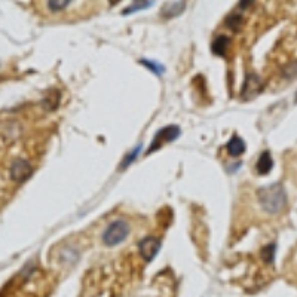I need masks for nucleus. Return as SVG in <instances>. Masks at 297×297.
<instances>
[{"label": "nucleus", "instance_id": "f257e3e1", "mask_svg": "<svg viewBox=\"0 0 297 297\" xmlns=\"http://www.w3.org/2000/svg\"><path fill=\"white\" fill-rule=\"evenodd\" d=\"M257 201L264 211L276 214L284 210L287 204V193L279 183H272L257 190Z\"/></svg>", "mask_w": 297, "mask_h": 297}, {"label": "nucleus", "instance_id": "f03ea898", "mask_svg": "<svg viewBox=\"0 0 297 297\" xmlns=\"http://www.w3.org/2000/svg\"><path fill=\"white\" fill-rule=\"evenodd\" d=\"M128 232H129V226H128L127 221L116 220V221L110 223L109 227L104 230V233H103V242L106 245H109V247L118 245V244H121L127 238Z\"/></svg>", "mask_w": 297, "mask_h": 297}, {"label": "nucleus", "instance_id": "7ed1b4c3", "mask_svg": "<svg viewBox=\"0 0 297 297\" xmlns=\"http://www.w3.org/2000/svg\"><path fill=\"white\" fill-rule=\"evenodd\" d=\"M178 135H180V128L177 127V125H168V127L162 128V129L155 135V140H153V143L150 144V147H149V150L146 152V155L153 153L155 150L161 149L162 146H165V144H168L171 141H174Z\"/></svg>", "mask_w": 297, "mask_h": 297}, {"label": "nucleus", "instance_id": "20e7f679", "mask_svg": "<svg viewBox=\"0 0 297 297\" xmlns=\"http://www.w3.org/2000/svg\"><path fill=\"white\" fill-rule=\"evenodd\" d=\"M32 165L29 164V161L26 159H15L9 168V175L14 181L17 183H24L26 180L30 178L32 175Z\"/></svg>", "mask_w": 297, "mask_h": 297}, {"label": "nucleus", "instance_id": "39448f33", "mask_svg": "<svg viewBox=\"0 0 297 297\" xmlns=\"http://www.w3.org/2000/svg\"><path fill=\"white\" fill-rule=\"evenodd\" d=\"M159 250H161V239H158L155 236H147V238L141 239L138 244L140 255L147 261L153 260L155 255L159 253Z\"/></svg>", "mask_w": 297, "mask_h": 297}, {"label": "nucleus", "instance_id": "423d86ee", "mask_svg": "<svg viewBox=\"0 0 297 297\" xmlns=\"http://www.w3.org/2000/svg\"><path fill=\"white\" fill-rule=\"evenodd\" d=\"M261 88H263L261 79L257 75H248L245 78V82H244V86H242V92H241L242 100L244 101L254 100L255 97L261 92Z\"/></svg>", "mask_w": 297, "mask_h": 297}, {"label": "nucleus", "instance_id": "0eeeda50", "mask_svg": "<svg viewBox=\"0 0 297 297\" xmlns=\"http://www.w3.org/2000/svg\"><path fill=\"white\" fill-rule=\"evenodd\" d=\"M272 168H273V161H272L270 152H267V150L261 152V155L258 156L257 164H255V171H257V174L266 175V174H269V172L272 171Z\"/></svg>", "mask_w": 297, "mask_h": 297}, {"label": "nucleus", "instance_id": "6e6552de", "mask_svg": "<svg viewBox=\"0 0 297 297\" xmlns=\"http://www.w3.org/2000/svg\"><path fill=\"white\" fill-rule=\"evenodd\" d=\"M245 141L241 138V137H238V135H233L230 140H229V143L226 144V150H227V153L230 155V156H233V158H238V156H241L244 152H245Z\"/></svg>", "mask_w": 297, "mask_h": 297}, {"label": "nucleus", "instance_id": "1a4fd4ad", "mask_svg": "<svg viewBox=\"0 0 297 297\" xmlns=\"http://www.w3.org/2000/svg\"><path fill=\"white\" fill-rule=\"evenodd\" d=\"M186 3L184 2H174V3H165V6L162 8L161 14L164 18H175L178 15H181L184 12Z\"/></svg>", "mask_w": 297, "mask_h": 297}, {"label": "nucleus", "instance_id": "9d476101", "mask_svg": "<svg viewBox=\"0 0 297 297\" xmlns=\"http://www.w3.org/2000/svg\"><path fill=\"white\" fill-rule=\"evenodd\" d=\"M229 46H230V39H229L227 36H218V38L212 42L211 49L215 55H224V54L227 52Z\"/></svg>", "mask_w": 297, "mask_h": 297}, {"label": "nucleus", "instance_id": "9b49d317", "mask_svg": "<svg viewBox=\"0 0 297 297\" xmlns=\"http://www.w3.org/2000/svg\"><path fill=\"white\" fill-rule=\"evenodd\" d=\"M275 253H276V244L272 242V244H267L261 248L260 255H261V258L266 264H272L273 260H275Z\"/></svg>", "mask_w": 297, "mask_h": 297}, {"label": "nucleus", "instance_id": "f8f14e48", "mask_svg": "<svg viewBox=\"0 0 297 297\" xmlns=\"http://www.w3.org/2000/svg\"><path fill=\"white\" fill-rule=\"evenodd\" d=\"M242 24H244V20H242V17L241 15H230V17H227V20H226V26L229 27V29H232V30H235V32H239L241 30V27H242Z\"/></svg>", "mask_w": 297, "mask_h": 297}, {"label": "nucleus", "instance_id": "ddd939ff", "mask_svg": "<svg viewBox=\"0 0 297 297\" xmlns=\"http://www.w3.org/2000/svg\"><path fill=\"white\" fill-rule=\"evenodd\" d=\"M152 5H153V2H137V3H132V6L127 8L122 14L125 15V14H131V12H135V11H140V9H146Z\"/></svg>", "mask_w": 297, "mask_h": 297}, {"label": "nucleus", "instance_id": "4468645a", "mask_svg": "<svg viewBox=\"0 0 297 297\" xmlns=\"http://www.w3.org/2000/svg\"><path fill=\"white\" fill-rule=\"evenodd\" d=\"M141 64H144L147 69H150L152 72H155L156 75H162L164 72H165V69L162 67V66H159V64H156V63H153V61H147V60H141L140 61Z\"/></svg>", "mask_w": 297, "mask_h": 297}, {"label": "nucleus", "instance_id": "2eb2a0df", "mask_svg": "<svg viewBox=\"0 0 297 297\" xmlns=\"http://www.w3.org/2000/svg\"><path fill=\"white\" fill-rule=\"evenodd\" d=\"M70 5V2H48V6L51 11H61L66 9Z\"/></svg>", "mask_w": 297, "mask_h": 297}, {"label": "nucleus", "instance_id": "dca6fc26", "mask_svg": "<svg viewBox=\"0 0 297 297\" xmlns=\"http://www.w3.org/2000/svg\"><path fill=\"white\" fill-rule=\"evenodd\" d=\"M138 150H140V147H137V149H135V150H134V152H132V153H131V155L128 156L127 159L124 161V164H122V167H128V165H129V164H131V162H132V161L135 159V156L138 155Z\"/></svg>", "mask_w": 297, "mask_h": 297}, {"label": "nucleus", "instance_id": "f3484780", "mask_svg": "<svg viewBox=\"0 0 297 297\" xmlns=\"http://www.w3.org/2000/svg\"><path fill=\"white\" fill-rule=\"evenodd\" d=\"M296 101H297V95H296Z\"/></svg>", "mask_w": 297, "mask_h": 297}]
</instances>
